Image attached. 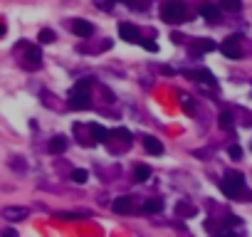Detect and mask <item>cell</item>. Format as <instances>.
I'll return each instance as SVG.
<instances>
[{"label":"cell","mask_w":252,"mask_h":237,"mask_svg":"<svg viewBox=\"0 0 252 237\" xmlns=\"http://www.w3.org/2000/svg\"><path fill=\"white\" fill-rule=\"evenodd\" d=\"M10 168H13V171H18V173H25V168H27V166H25V161H22L20 156H15V158H10Z\"/></svg>","instance_id":"obj_23"},{"label":"cell","mask_w":252,"mask_h":237,"mask_svg":"<svg viewBox=\"0 0 252 237\" xmlns=\"http://www.w3.org/2000/svg\"><path fill=\"white\" fill-rule=\"evenodd\" d=\"M218 124H220V129H233V124H235V116H233L230 111H223Z\"/></svg>","instance_id":"obj_21"},{"label":"cell","mask_w":252,"mask_h":237,"mask_svg":"<svg viewBox=\"0 0 252 237\" xmlns=\"http://www.w3.org/2000/svg\"><path fill=\"white\" fill-rule=\"evenodd\" d=\"M119 35H121V40H126V42H138V40H141L138 30H136L134 25H129V22H121V25H119Z\"/></svg>","instance_id":"obj_7"},{"label":"cell","mask_w":252,"mask_h":237,"mask_svg":"<svg viewBox=\"0 0 252 237\" xmlns=\"http://www.w3.org/2000/svg\"><path fill=\"white\" fill-rule=\"evenodd\" d=\"M228 156L233 158V161H240V158H242V148H240L237 143H230V146H228Z\"/></svg>","instance_id":"obj_24"},{"label":"cell","mask_w":252,"mask_h":237,"mask_svg":"<svg viewBox=\"0 0 252 237\" xmlns=\"http://www.w3.org/2000/svg\"><path fill=\"white\" fill-rule=\"evenodd\" d=\"M89 87H92V79H89V77H84V79H79V82H77L75 87H72V89H75V92H89Z\"/></svg>","instance_id":"obj_25"},{"label":"cell","mask_w":252,"mask_h":237,"mask_svg":"<svg viewBox=\"0 0 252 237\" xmlns=\"http://www.w3.org/2000/svg\"><path fill=\"white\" fill-rule=\"evenodd\" d=\"M200 15L213 25V22L220 20V8H215V5H203V8H200Z\"/></svg>","instance_id":"obj_9"},{"label":"cell","mask_w":252,"mask_h":237,"mask_svg":"<svg viewBox=\"0 0 252 237\" xmlns=\"http://www.w3.org/2000/svg\"><path fill=\"white\" fill-rule=\"evenodd\" d=\"M38 40H40V42H42V45H52V42H55V40H57V37H55V32H52V30H47V27H45V30H40V35H38Z\"/></svg>","instance_id":"obj_20"},{"label":"cell","mask_w":252,"mask_h":237,"mask_svg":"<svg viewBox=\"0 0 252 237\" xmlns=\"http://www.w3.org/2000/svg\"><path fill=\"white\" fill-rule=\"evenodd\" d=\"M47 148H50V153H64L67 151V138L64 136H55Z\"/></svg>","instance_id":"obj_13"},{"label":"cell","mask_w":252,"mask_h":237,"mask_svg":"<svg viewBox=\"0 0 252 237\" xmlns=\"http://www.w3.org/2000/svg\"><path fill=\"white\" fill-rule=\"evenodd\" d=\"M143 146H146V151L149 153H163V143L158 141V138H154V136H143Z\"/></svg>","instance_id":"obj_11"},{"label":"cell","mask_w":252,"mask_h":237,"mask_svg":"<svg viewBox=\"0 0 252 237\" xmlns=\"http://www.w3.org/2000/svg\"><path fill=\"white\" fill-rule=\"evenodd\" d=\"M175 213L178 215H181V217H193L198 210H195V205H191V203H186V200H181V203H178L175 205Z\"/></svg>","instance_id":"obj_12"},{"label":"cell","mask_w":252,"mask_h":237,"mask_svg":"<svg viewBox=\"0 0 252 237\" xmlns=\"http://www.w3.org/2000/svg\"><path fill=\"white\" fill-rule=\"evenodd\" d=\"M92 101H89V92H69V109H89Z\"/></svg>","instance_id":"obj_5"},{"label":"cell","mask_w":252,"mask_h":237,"mask_svg":"<svg viewBox=\"0 0 252 237\" xmlns=\"http://www.w3.org/2000/svg\"><path fill=\"white\" fill-rule=\"evenodd\" d=\"M242 188H245V176H242L240 171H228V173H225V180L220 183V190H223L228 198H235Z\"/></svg>","instance_id":"obj_2"},{"label":"cell","mask_w":252,"mask_h":237,"mask_svg":"<svg viewBox=\"0 0 252 237\" xmlns=\"http://www.w3.org/2000/svg\"><path fill=\"white\" fill-rule=\"evenodd\" d=\"M186 18H188V10L181 0H166L161 5V20H166L168 25H181L186 22Z\"/></svg>","instance_id":"obj_1"},{"label":"cell","mask_w":252,"mask_h":237,"mask_svg":"<svg viewBox=\"0 0 252 237\" xmlns=\"http://www.w3.org/2000/svg\"><path fill=\"white\" fill-rule=\"evenodd\" d=\"M141 45H143V50H149V52H158V45H156V42H151V40H143Z\"/></svg>","instance_id":"obj_26"},{"label":"cell","mask_w":252,"mask_h":237,"mask_svg":"<svg viewBox=\"0 0 252 237\" xmlns=\"http://www.w3.org/2000/svg\"><path fill=\"white\" fill-rule=\"evenodd\" d=\"M163 210V200H161V198H154V200H146V203H143V213H161Z\"/></svg>","instance_id":"obj_15"},{"label":"cell","mask_w":252,"mask_h":237,"mask_svg":"<svg viewBox=\"0 0 252 237\" xmlns=\"http://www.w3.org/2000/svg\"><path fill=\"white\" fill-rule=\"evenodd\" d=\"M22 64L27 69H40L42 67V52H40V47H27V55H25Z\"/></svg>","instance_id":"obj_6"},{"label":"cell","mask_w":252,"mask_h":237,"mask_svg":"<svg viewBox=\"0 0 252 237\" xmlns=\"http://www.w3.org/2000/svg\"><path fill=\"white\" fill-rule=\"evenodd\" d=\"M220 8L223 10H230V13H237L242 8V0H220Z\"/></svg>","instance_id":"obj_19"},{"label":"cell","mask_w":252,"mask_h":237,"mask_svg":"<svg viewBox=\"0 0 252 237\" xmlns=\"http://www.w3.org/2000/svg\"><path fill=\"white\" fill-rule=\"evenodd\" d=\"M5 30H8V27H5V22H0V37L5 35Z\"/></svg>","instance_id":"obj_28"},{"label":"cell","mask_w":252,"mask_h":237,"mask_svg":"<svg viewBox=\"0 0 252 237\" xmlns=\"http://www.w3.org/2000/svg\"><path fill=\"white\" fill-rule=\"evenodd\" d=\"M116 136H121L124 141H129V138H131V134H129L126 129H119V131H116Z\"/></svg>","instance_id":"obj_27"},{"label":"cell","mask_w":252,"mask_h":237,"mask_svg":"<svg viewBox=\"0 0 252 237\" xmlns=\"http://www.w3.org/2000/svg\"><path fill=\"white\" fill-rule=\"evenodd\" d=\"M89 131H92L94 141H99V143H101V141H106V138H109V131H106V129H104L101 124H92V126H89Z\"/></svg>","instance_id":"obj_14"},{"label":"cell","mask_w":252,"mask_h":237,"mask_svg":"<svg viewBox=\"0 0 252 237\" xmlns=\"http://www.w3.org/2000/svg\"><path fill=\"white\" fill-rule=\"evenodd\" d=\"M220 52H223L228 59H240V57H242V50H240V35L228 37L225 42L220 45Z\"/></svg>","instance_id":"obj_3"},{"label":"cell","mask_w":252,"mask_h":237,"mask_svg":"<svg viewBox=\"0 0 252 237\" xmlns=\"http://www.w3.org/2000/svg\"><path fill=\"white\" fill-rule=\"evenodd\" d=\"M191 77H193V79H200V82H205V84H210V87H215V77H213L208 69H198V72H191Z\"/></svg>","instance_id":"obj_16"},{"label":"cell","mask_w":252,"mask_h":237,"mask_svg":"<svg viewBox=\"0 0 252 237\" xmlns=\"http://www.w3.org/2000/svg\"><path fill=\"white\" fill-rule=\"evenodd\" d=\"M72 30H75V35H79V37H89L94 32L87 20H75V22H72Z\"/></svg>","instance_id":"obj_10"},{"label":"cell","mask_w":252,"mask_h":237,"mask_svg":"<svg viewBox=\"0 0 252 237\" xmlns=\"http://www.w3.org/2000/svg\"><path fill=\"white\" fill-rule=\"evenodd\" d=\"M131 205H134V200H131L129 195L114 198V213H119V215H126V213L131 210Z\"/></svg>","instance_id":"obj_8"},{"label":"cell","mask_w":252,"mask_h":237,"mask_svg":"<svg viewBox=\"0 0 252 237\" xmlns=\"http://www.w3.org/2000/svg\"><path fill=\"white\" fill-rule=\"evenodd\" d=\"M0 215H3L5 220H10V222H20V220H25L30 215V210L22 208V205H8V208L0 210Z\"/></svg>","instance_id":"obj_4"},{"label":"cell","mask_w":252,"mask_h":237,"mask_svg":"<svg viewBox=\"0 0 252 237\" xmlns=\"http://www.w3.org/2000/svg\"><path fill=\"white\" fill-rule=\"evenodd\" d=\"M210 50H215L213 40H198V42L193 45V52H195V55H203V52H210Z\"/></svg>","instance_id":"obj_17"},{"label":"cell","mask_w":252,"mask_h":237,"mask_svg":"<svg viewBox=\"0 0 252 237\" xmlns=\"http://www.w3.org/2000/svg\"><path fill=\"white\" fill-rule=\"evenodd\" d=\"M149 178H151V168H149V166H138V168H136V180H138V183H146Z\"/></svg>","instance_id":"obj_22"},{"label":"cell","mask_w":252,"mask_h":237,"mask_svg":"<svg viewBox=\"0 0 252 237\" xmlns=\"http://www.w3.org/2000/svg\"><path fill=\"white\" fill-rule=\"evenodd\" d=\"M87 178H89V173H87L84 168H75V171H72V180H75L77 185H84Z\"/></svg>","instance_id":"obj_18"}]
</instances>
